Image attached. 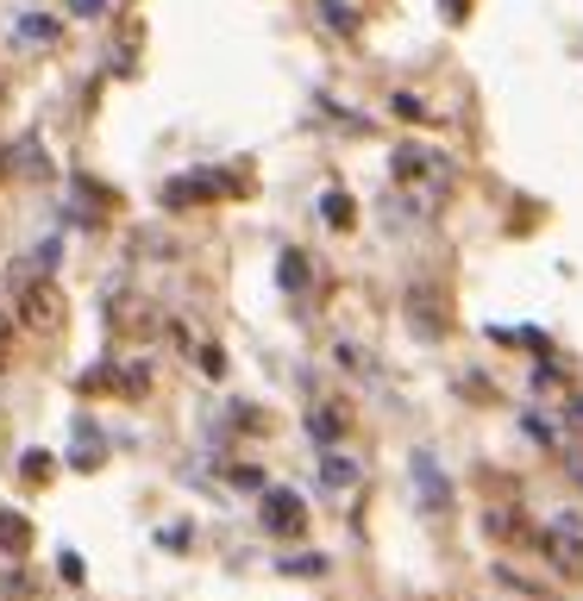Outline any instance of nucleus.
<instances>
[{"label":"nucleus","instance_id":"obj_1","mask_svg":"<svg viewBox=\"0 0 583 601\" xmlns=\"http://www.w3.org/2000/svg\"><path fill=\"white\" fill-rule=\"evenodd\" d=\"M257 514H264V526H271V533H301V526H308V507H301V495H295V489H271Z\"/></svg>","mask_w":583,"mask_h":601},{"label":"nucleus","instance_id":"obj_2","mask_svg":"<svg viewBox=\"0 0 583 601\" xmlns=\"http://www.w3.org/2000/svg\"><path fill=\"white\" fill-rule=\"evenodd\" d=\"M395 182H446V157L421 151V144H402L395 151Z\"/></svg>","mask_w":583,"mask_h":601},{"label":"nucleus","instance_id":"obj_3","mask_svg":"<svg viewBox=\"0 0 583 601\" xmlns=\"http://www.w3.org/2000/svg\"><path fill=\"white\" fill-rule=\"evenodd\" d=\"M409 326L421 332V339H446V320L433 313V289L427 282H414L409 289Z\"/></svg>","mask_w":583,"mask_h":601},{"label":"nucleus","instance_id":"obj_4","mask_svg":"<svg viewBox=\"0 0 583 601\" xmlns=\"http://www.w3.org/2000/svg\"><path fill=\"white\" fill-rule=\"evenodd\" d=\"M414 483H421V502H427L433 514L452 502V489L439 483V464H433V451H414Z\"/></svg>","mask_w":583,"mask_h":601},{"label":"nucleus","instance_id":"obj_5","mask_svg":"<svg viewBox=\"0 0 583 601\" xmlns=\"http://www.w3.org/2000/svg\"><path fill=\"white\" fill-rule=\"evenodd\" d=\"M20 320H25V326H51V320H57V289H51V282H39V289H25V301H20Z\"/></svg>","mask_w":583,"mask_h":601},{"label":"nucleus","instance_id":"obj_6","mask_svg":"<svg viewBox=\"0 0 583 601\" xmlns=\"http://www.w3.org/2000/svg\"><path fill=\"white\" fill-rule=\"evenodd\" d=\"M320 483H327V489H351V483H358V458L327 451V458H320Z\"/></svg>","mask_w":583,"mask_h":601},{"label":"nucleus","instance_id":"obj_7","mask_svg":"<svg viewBox=\"0 0 583 601\" xmlns=\"http://www.w3.org/2000/svg\"><path fill=\"white\" fill-rule=\"evenodd\" d=\"M25 545H32V526H25L20 514H0V551H7V558H20Z\"/></svg>","mask_w":583,"mask_h":601},{"label":"nucleus","instance_id":"obj_8","mask_svg":"<svg viewBox=\"0 0 583 601\" xmlns=\"http://www.w3.org/2000/svg\"><path fill=\"white\" fill-rule=\"evenodd\" d=\"M308 432L320 439V446H332V439L346 432V414H339V408H314V414H308Z\"/></svg>","mask_w":583,"mask_h":601},{"label":"nucleus","instance_id":"obj_9","mask_svg":"<svg viewBox=\"0 0 583 601\" xmlns=\"http://www.w3.org/2000/svg\"><path fill=\"white\" fill-rule=\"evenodd\" d=\"M320 219H327V226H351V219H358V207H351V194H320Z\"/></svg>","mask_w":583,"mask_h":601},{"label":"nucleus","instance_id":"obj_10","mask_svg":"<svg viewBox=\"0 0 583 601\" xmlns=\"http://www.w3.org/2000/svg\"><path fill=\"white\" fill-rule=\"evenodd\" d=\"M276 276H283V289H289V294H301V289H308V257L283 251V270H276Z\"/></svg>","mask_w":583,"mask_h":601},{"label":"nucleus","instance_id":"obj_11","mask_svg":"<svg viewBox=\"0 0 583 601\" xmlns=\"http://www.w3.org/2000/svg\"><path fill=\"white\" fill-rule=\"evenodd\" d=\"M13 170H20V175H39V170H51V157L25 138V144H13Z\"/></svg>","mask_w":583,"mask_h":601},{"label":"nucleus","instance_id":"obj_12","mask_svg":"<svg viewBox=\"0 0 583 601\" xmlns=\"http://www.w3.org/2000/svg\"><path fill=\"white\" fill-rule=\"evenodd\" d=\"M51 39H57V20H39V13L20 20V44H51Z\"/></svg>","mask_w":583,"mask_h":601},{"label":"nucleus","instance_id":"obj_13","mask_svg":"<svg viewBox=\"0 0 583 601\" xmlns=\"http://www.w3.org/2000/svg\"><path fill=\"white\" fill-rule=\"evenodd\" d=\"M320 13H327L332 32H358V13H351V7H339V0H320Z\"/></svg>","mask_w":583,"mask_h":601},{"label":"nucleus","instance_id":"obj_14","mask_svg":"<svg viewBox=\"0 0 583 601\" xmlns=\"http://www.w3.org/2000/svg\"><path fill=\"white\" fill-rule=\"evenodd\" d=\"M20 476H25V483H39V476H51V458H44V451H32V458L20 464Z\"/></svg>","mask_w":583,"mask_h":601},{"label":"nucleus","instance_id":"obj_15","mask_svg":"<svg viewBox=\"0 0 583 601\" xmlns=\"http://www.w3.org/2000/svg\"><path fill=\"white\" fill-rule=\"evenodd\" d=\"M389 107H395V114H402V119H427V107H421V100H414V95H395V100H389Z\"/></svg>","mask_w":583,"mask_h":601},{"label":"nucleus","instance_id":"obj_16","mask_svg":"<svg viewBox=\"0 0 583 601\" xmlns=\"http://www.w3.org/2000/svg\"><path fill=\"white\" fill-rule=\"evenodd\" d=\"M233 483H239V489H264V476H257L252 464H239V470H233Z\"/></svg>","mask_w":583,"mask_h":601},{"label":"nucleus","instance_id":"obj_17","mask_svg":"<svg viewBox=\"0 0 583 601\" xmlns=\"http://www.w3.org/2000/svg\"><path fill=\"white\" fill-rule=\"evenodd\" d=\"M100 7H107V0H70V13H76V20H95Z\"/></svg>","mask_w":583,"mask_h":601},{"label":"nucleus","instance_id":"obj_18","mask_svg":"<svg viewBox=\"0 0 583 601\" xmlns=\"http://www.w3.org/2000/svg\"><path fill=\"white\" fill-rule=\"evenodd\" d=\"M0 351H7V326H0Z\"/></svg>","mask_w":583,"mask_h":601}]
</instances>
